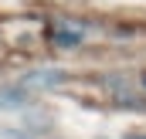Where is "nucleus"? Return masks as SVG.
Returning <instances> with one entry per match:
<instances>
[{"label":"nucleus","mask_w":146,"mask_h":139,"mask_svg":"<svg viewBox=\"0 0 146 139\" xmlns=\"http://www.w3.org/2000/svg\"><path fill=\"white\" fill-rule=\"evenodd\" d=\"M51 41L58 48H75V44H82V31L78 27H68V24H54L51 27Z\"/></svg>","instance_id":"obj_3"},{"label":"nucleus","mask_w":146,"mask_h":139,"mask_svg":"<svg viewBox=\"0 0 146 139\" xmlns=\"http://www.w3.org/2000/svg\"><path fill=\"white\" fill-rule=\"evenodd\" d=\"M61 81H65V71H58V68H37V71H27V75L21 78V85H24L27 92L54 88V85H61Z\"/></svg>","instance_id":"obj_1"},{"label":"nucleus","mask_w":146,"mask_h":139,"mask_svg":"<svg viewBox=\"0 0 146 139\" xmlns=\"http://www.w3.org/2000/svg\"><path fill=\"white\" fill-rule=\"evenodd\" d=\"M143 85H146V75H143Z\"/></svg>","instance_id":"obj_4"},{"label":"nucleus","mask_w":146,"mask_h":139,"mask_svg":"<svg viewBox=\"0 0 146 139\" xmlns=\"http://www.w3.org/2000/svg\"><path fill=\"white\" fill-rule=\"evenodd\" d=\"M31 102V92L17 81V85H3L0 88V109H21Z\"/></svg>","instance_id":"obj_2"}]
</instances>
